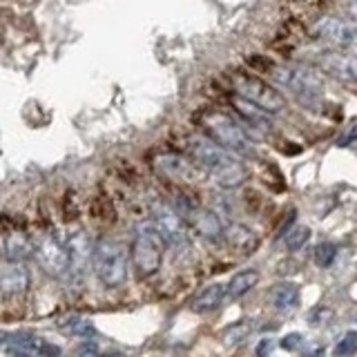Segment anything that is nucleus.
<instances>
[{"instance_id": "obj_15", "label": "nucleus", "mask_w": 357, "mask_h": 357, "mask_svg": "<svg viewBox=\"0 0 357 357\" xmlns=\"http://www.w3.org/2000/svg\"><path fill=\"white\" fill-rule=\"evenodd\" d=\"M268 299H271V304L275 310L279 312H288L297 306L299 301V288L293 284V282H277L271 293H268Z\"/></svg>"}, {"instance_id": "obj_27", "label": "nucleus", "mask_w": 357, "mask_h": 357, "mask_svg": "<svg viewBox=\"0 0 357 357\" xmlns=\"http://www.w3.org/2000/svg\"><path fill=\"white\" fill-rule=\"evenodd\" d=\"M273 349H275V340L273 337H264L259 344L255 346V355L257 357H271Z\"/></svg>"}, {"instance_id": "obj_16", "label": "nucleus", "mask_w": 357, "mask_h": 357, "mask_svg": "<svg viewBox=\"0 0 357 357\" xmlns=\"http://www.w3.org/2000/svg\"><path fill=\"white\" fill-rule=\"evenodd\" d=\"M223 297H226V286H223V284H210L192 299L190 308H192L195 312H210V310H215V308L221 306Z\"/></svg>"}, {"instance_id": "obj_5", "label": "nucleus", "mask_w": 357, "mask_h": 357, "mask_svg": "<svg viewBox=\"0 0 357 357\" xmlns=\"http://www.w3.org/2000/svg\"><path fill=\"white\" fill-rule=\"evenodd\" d=\"M92 264H94L96 277L107 288H119V286L126 284V279H128V250L123 248L119 241L100 239L94 245Z\"/></svg>"}, {"instance_id": "obj_3", "label": "nucleus", "mask_w": 357, "mask_h": 357, "mask_svg": "<svg viewBox=\"0 0 357 357\" xmlns=\"http://www.w3.org/2000/svg\"><path fill=\"white\" fill-rule=\"evenodd\" d=\"M204 128L208 130L210 139L217 141L221 148H226L232 154H241V156H252L255 154V141L241 123H237L232 116L223 114V112H206L204 119Z\"/></svg>"}, {"instance_id": "obj_17", "label": "nucleus", "mask_w": 357, "mask_h": 357, "mask_svg": "<svg viewBox=\"0 0 357 357\" xmlns=\"http://www.w3.org/2000/svg\"><path fill=\"white\" fill-rule=\"evenodd\" d=\"M223 237L228 239L230 245H234V248H239L243 252H250L257 248V234L248 226H243V223H230V226L223 230Z\"/></svg>"}, {"instance_id": "obj_4", "label": "nucleus", "mask_w": 357, "mask_h": 357, "mask_svg": "<svg viewBox=\"0 0 357 357\" xmlns=\"http://www.w3.org/2000/svg\"><path fill=\"white\" fill-rule=\"evenodd\" d=\"M163 250L165 241L156 230L152 221H143L134 230V241H132V264L139 271V275L150 277L161 268L163 261Z\"/></svg>"}, {"instance_id": "obj_26", "label": "nucleus", "mask_w": 357, "mask_h": 357, "mask_svg": "<svg viewBox=\"0 0 357 357\" xmlns=\"http://www.w3.org/2000/svg\"><path fill=\"white\" fill-rule=\"evenodd\" d=\"M301 344H304V335H301V333H288L286 337L282 340V349H286V351H297Z\"/></svg>"}, {"instance_id": "obj_21", "label": "nucleus", "mask_w": 357, "mask_h": 357, "mask_svg": "<svg viewBox=\"0 0 357 357\" xmlns=\"http://www.w3.org/2000/svg\"><path fill=\"white\" fill-rule=\"evenodd\" d=\"M61 328L67 335H72V337H78V340H89V337H94V335H96L94 321H89L85 317H70V319H65L61 324Z\"/></svg>"}, {"instance_id": "obj_22", "label": "nucleus", "mask_w": 357, "mask_h": 357, "mask_svg": "<svg viewBox=\"0 0 357 357\" xmlns=\"http://www.w3.org/2000/svg\"><path fill=\"white\" fill-rule=\"evenodd\" d=\"M335 259H337V245L331 241H321L315 245V250H312V261L319 268H331Z\"/></svg>"}, {"instance_id": "obj_6", "label": "nucleus", "mask_w": 357, "mask_h": 357, "mask_svg": "<svg viewBox=\"0 0 357 357\" xmlns=\"http://www.w3.org/2000/svg\"><path fill=\"white\" fill-rule=\"evenodd\" d=\"M232 85L237 89L239 96L250 100L252 105L261 107L268 114H279V112L286 109V98L282 96V92H279L277 87H273L271 83H266L259 76L239 72L232 76Z\"/></svg>"}, {"instance_id": "obj_18", "label": "nucleus", "mask_w": 357, "mask_h": 357, "mask_svg": "<svg viewBox=\"0 0 357 357\" xmlns=\"http://www.w3.org/2000/svg\"><path fill=\"white\" fill-rule=\"evenodd\" d=\"M259 284V273L255 271V268H245V271H241V273H237L234 275L230 282H228V286H226V295L230 297V299H239V297H243L245 293H250V290Z\"/></svg>"}, {"instance_id": "obj_10", "label": "nucleus", "mask_w": 357, "mask_h": 357, "mask_svg": "<svg viewBox=\"0 0 357 357\" xmlns=\"http://www.w3.org/2000/svg\"><path fill=\"white\" fill-rule=\"evenodd\" d=\"M317 67L340 83H357V54L353 52H324L317 56Z\"/></svg>"}, {"instance_id": "obj_9", "label": "nucleus", "mask_w": 357, "mask_h": 357, "mask_svg": "<svg viewBox=\"0 0 357 357\" xmlns=\"http://www.w3.org/2000/svg\"><path fill=\"white\" fill-rule=\"evenodd\" d=\"M152 223L163 237L165 245H172V248H185V245H188V232H185V226H183V219L172 206L154 204Z\"/></svg>"}, {"instance_id": "obj_2", "label": "nucleus", "mask_w": 357, "mask_h": 357, "mask_svg": "<svg viewBox=\"0 0 357 357\" xmlns=\"http://www.w3.org/2000/svg\"><path fill=\"white\" fill-rule=\"evenodd\" d=\"M273 81L286 89L299 105H304L308 109H317L324 96V85L319 81V76L315 70L304 65H277L271 67Z\"/></svg>"}, {"instance_id": "obj_28", "label": "nucleus", "mask_w": 357, "mask_h": 357, "mask_svg": "<svg viewBox=\"0 0 357 357\" xmlns=\"http://www.w3.org/2000/svg\"><path fill=\"white\" fill-rule=\"evenodd\" d=\"M357 141V123H355V126H351L349 130H346L344 134H342V137L337 139V145H340V148H346V145H351V143H355Z\"/></svg>"}, {"instance_id": "obj_19", "label": "nucleus", "mask_w": 357, "mask_h": 357, "mask_svg": "<svg viewBox=\"0 0 357 357\" xmlns=\"http://www.w3.org/2000/svg\"><path fill=\"white\" fill-rule=\"evenodd\" d=\"M5 252H7V259H14V261H25L33 255V243L20 232H11L9 237L5 239Z\"/></svg>"}, {"instance_id": "obj_23", "label": "nucleus", "mask_w": 357, "mask_h": 357, "mask_svg": "<svg viewBox=\"0 0 357 357\" xmlns=\"http://www.w3.org/2000/svg\"><path fill=\"white\" fill-rule=\"evenodd\" d=\"M357 353V331H346L337 344L333 346V355L335 357H351Z\"/></svg>"}, {"instance_id": "obj_30", "label": "nucleus", "mask_w": 357, "mask_h": 357, "mask_svg": "<svg viewBox=\"0 0 357 357\" xmlns=\"http://www.w3.org/2000/svg\"><path fill=\"white\" fill-rule=\"evenodd\" d=\"M349 14H351L353 20H357V0H351V3H349Z\"/></svg>"}, {"instance_id": "obj_24", "label": "nucleus", "mask_w": 357, "mask_h": 357, "mask_svg": "<svg viewBox=\"0 0 357 357\" xmlns=\"http://www.w3.org/2000/svg\"><path fill=\"white\" fill-rule=\"evenodd\" d=\"M308 239H310V230L306 228V226H295L293 230H290L286 237H284V241H286V248L290 250V252H297V250H301L304 245L308 243Z\"/></svg>"}, {"instance_id": "obj_8", "label": "nucleus", "mask_w": 357, "mask_h": 357, "mask_svg": "<svg viewBox=\"0 0 357 357\" xmlns=\"http://www.w3.org/2000/svg\"><path fill=\"white\" fill-rule=\"evenodd\" d=\"M33 255H36L38 264L43 266L45 273L52 277H63L70 271V250L63 241H59L54 234L45 232L33 243Z\"/></svg>"}, {"instance_id": "obj_12", "label": "nucleus", "mask_w": 357, "mask_h": 357, "mask_svg": "<svg viewBox=\"0 0 357 357\" xmlns=\"http://www.w3.org/2000/svg\"><path fill=\"white\" fill-rule=\"evenodd\" d=\"M154 165L165 176H172V178H181V181H195L199 176V170L190 163L183 156H176V154H161L154 159Z\"/></svg>"}, {"instance_id": "obj_31", "label": "nucleus", "mask_w": 357, "mask_h": 357, "mask_svg": "<svg viewBox=\"0 0 357 357\" xmlns=\"http://www.w3.org/2000/svg\"><path fill=\"white\" fill-rule=\"evenodd\" d=\"M92 357H126L123 353H92Z\"/></svg>"}, {"instance_id": "obj_29", "label": "nucleus", "mask_w": 357, "mask_h": 357, "mask_svg": "<svg viewBox=\"0 0 357 357\" xmlns=\"http://www.w3.org/2000/svg\"><path fill=\"white\" fill-rule=\"evenodd\" d=\"M301 357H324V349L321 346H317V349H310V351H306Z\"/></svg>"}, {"instance_id": "obj_20", "label": "nucleus", "mask_w": 357, "mask_h": 357, "mask_svg": "<svg viewBox=\"0 0 357 357\" xmlns=\"http://www.w3.org/2000/svg\"><path fill=\"white\" fill-rule=\"evenodd\" d=\"M252 328L255 326H252L250 319H239V321L230 324V326H226V328H223V333H221L223 346H237V344H241L243 340L250 337Z\"/></svg>"}, {"instance_id": "obj_25", "label": "nucleus", "mask_w": 357, "mask_h": 357, "mask_svg": "<svg viewBox=\"0 0 357 357\" xmlns=\"http://www.w3.org/2000/svg\"><path fill=\"white\" fill-rule=\"evenodd\" d=\"M295 221H297V212H295V210H290L288 215H286V219L282 221V226L277 228V234H275V237H277V239H279V237H286V234L295 228Z\"/></svg>"}, {"instance_id": "obj_14", "label": "nucleus", "mask_w": 357, "mask_h": 357, "mask_svg": "<svg viewBox=\"0 0 357 357\" xmlns=\"http://www.w3.org/2000/svg\"><path fill=\"white\" fill-rule=\"evenodd\" d=\"M67 250H70V271L83 273L85 268L92 264L94 245H92V241H89V237L85 232L72 234L70 243H67Z\"/></svg>"}, {"instance_id": "obj_7", "label": "nucleus", "mask_w": 357, "mask_h": 357, "mask_svg": "<svg viewBox=\"0 0 357 357\" xmlns=\"http://www.w3.org/2000/svg\"><path fill=\"white\" fill-rule=\"evenodd\" d=\"M312 33H315L317 38L335 45V47H342L344 52L357 54V25L355 22H349L344 18H335V16H324L312 22Z\"/></svg>"}, {"instance_id": "obj_13", "label": "nucleus", "mask_w": 357, "mask_h": 357, "mask_svg": "<svg viewBox=\"0 0 357 357\" xmlns=\"http://www.w3.org/2000/svg\"><path fill=\"white\" fill-rule=\"evenodd\" d=\"M188 221H192V226L197 228V232L208 241H219L223 237V230H226V228H223V221L219 217V212H215V210L197 208L195 215L190 217Z\"/></svg>"}, {"instance_id": "obj_11", "label": "nucleus", "mask_w": 357, "mask_h": 357, "mask_svg": "<svg viewBox=\"0 0 357 357\" xmlns=\"http://www.w3.org/2000/svg\"><path fill=\"white\" fill-rule=\"evenodd\" d=\"M29 286V273L25 268V261L7 259L0 264V293L3 295H20Z\"/></svg>"}, {"instance_id": "obj_1", "label": "nucleus", "mask_w": 357, "mask_h": 357, "mask_svg": "<svg viewBox=\"0 0 357 357\" xmlns=\"http://www.w3.org/2000/svg\"><path fill=\"white\" fill-rule=\"evenodd\" d=\"M188 152L201 170L210 172L223 190L239 188L248 178V167L210 137H190Z\"/></svg>"}]
</instances>
